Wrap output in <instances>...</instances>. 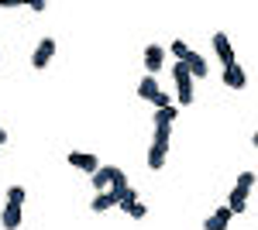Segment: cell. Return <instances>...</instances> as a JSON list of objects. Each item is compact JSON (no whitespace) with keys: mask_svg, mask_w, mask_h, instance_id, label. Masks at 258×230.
Instances as JSON below:
<instances>
[{"mask_svg":"<svg viewBox=\"0 0 258 230\" xmlns=\"http://www.w3.org/2000/svg\"><path fill=\"white\" fill-rule=\"evenodd\" d=\"M169 137H172V127H155V137H152V148H148V169L159 172L165 165V155H169Z\"/></svg>","mask_w":258,"mask_h":230,"instance_id":"6da1fadb","label":"cell"},{"mask_svg":"<svg viewBox=\"0 0 258 230\" xmlns=\"http://www.w3.org/2000/svg\"><path fill=\"white\" fill-rule=\"evenodd\" d=\"M172 76H176V100H179V107H189L193 103V76H189V69H186V62H176V69H172Z\"/></svg>","mask_w":258,"mask_h":230,"instance_id":"7a4b0ae2","label":"cell"},{"mask_svg":"<svg viewBox=\"0 0 258 230\" xmlns=\"http://www.w3.org/2000/svg\"><path fill=\"white\" fill-rule=\"evenodd\" d=\"M52 58H55V38H41L38 48L31 52V69H45Z\"/></svg>","mask_w":258,"mask_h":230,"instance_id":"3957f363","label":"cell"},{"mask_svg":"<svg viewBox=\"0 0 258 230\" xmlns=\"http://www.w3.org/2000/svg\"><path fill=\"white\" fill-rule=\"evenodd\" d=\"M214 52H217V58L224 62V69L238 62V58H234V48H231V38H227L224 31H217V35H214Z\"/></svg>","mask_w":258,"mask_h":230,"instance_id":"277c9868","label":"cell"},{"mask_svg":"<svg viewBox=\"0 0 258 230\" xmlns=\"http://www.w3.org/2000/svg\"><path fill=\"white\" fill-rule=\"evenodd\" d=\"M231 216H234L231 206H217V210L203 220V230H227V227H231Z\"/></svg>","mask_w":258,"mask_h":230,"instance_id":"5b68a950","label":"cell"},{"mask_svg":"<svg viewBox=\"0 0 258 230\" xmlns=\"http://www.w3.org/2000/svg\"><path fill=\"white\" fill-rule=\"evenodd\" d=\"M69 165H73V169H80V172H90V175L100 169L97 155H90V151H69Z\"/></svg>","mask_w":258,"mask_h":230,"instance_id":"8992f818","label":"cell"},{"mask_svg":"<svg viewBox=\"0 0 258 230\" xmlns=\"http://www.w3.org/2000/svg\"><path fill=\"white\" fill-rule=\"evenodd\" d=\"M90 179H93V189H97V192H107V189H110V182L117 179V169H114V165H100Z\"/></svg>","mask_w":258,"mask_h":230,"instance_id":"52a82bcc","label":"cell"},{"mask_svg":"<svg viewBox=\"0 0 258 230\" xmlns=\"http://www.w3.org/2000/svg\"><path fill=\"white\" fill-rule=\"evenodd\" d=\"M162 58H165V48L162 45H148L145 48V69H148V76H155L162 69Z\"/></svg>","mask_w":258,"mask_h":230,"instance_id":"ba28073f","label":"cell"},{"mask_svg":"<svg viewBox=\"0 0 258 230\" xmlns=\"http://www.w3.org/2000/svg\"><path fill=\"white\" fill-rule=\"evenodd\" d=\"M224 86H231V90H244L248 86V76H244V69H241L238 62L224 69Z\"/></svg>","mask_w":258,"mask_h":230,"instance_id":"9c48e42d","label":"cell"},{"mask_svg":"<svg viewBox=\"0 0 258 230\" xmlns=\"http://www.w3.org/2000/svg\"><path fill=\"white\" fill-rule=\"evenodd\" d=\"M159 93H162V90H159V79H155V76H148V72H145V79L138 83V96H141V100H148V103H152V100H155Z\"/></svg>","mask_w":258,"mask_h":230,"instance_id":"30bf717a","label":"cell"},{"mask_svg":"<svg viewBox=\"0 0 258 230\" xmlns=\"http://www.w3.org/2000/svg\"><path fill=\"white\" fill-rule=\"evenodd\" d=\"M186 69H189V76H193V79H207V58L200 55V52H189Z\"/></svg>","mask_w":258,"mask_h":230,"instance_id":"8fae6325","label":"cell"},{"mask_svg":"<svg viewBox=\"0 0 258 230\" xmlns=\"http://www.w3.org/2000/svg\"><path fill=\"white\" fill-rule=\"evenodd\" d=\"M0 223H4V230H18L21 227V206H4L0 210Z\"/></svg>","mask_w":258,"mask_h":230,"instance_id":"7c38bea8","label":"cell"},{"mask_svg":"<svg viewBox=\"0 0 258 230\" xmlns=\"http://www.w3.org/2000/svg\"><path fill=\"white\" fill-rule=\"evenodd\" d=\"M227 206H231V213H244V210H248V192L234 186L231 196H227Z\"/></svg>","mask_w":258,"mask_h":230,"instance_id":"4fadbf2b","label":"cell"},{"mask_svg":"<svg viewBox=\"0 0 258 230\" xmlns=\"http://www.w3.org/2000/svg\"><path fill=\"white\" fill-rule=\"evenodd\" d=\"M179 117V103H172V107H165V110H155V127H172Z\"/></svg>","mask_w":258,"mask_h":230,"instance_id":"5bb4252c","label":"cell"},{"mask_svg":"<svg viewBox=\"0 0 258 230\" xmlns=\"http://www.w3.org/2000/svg\"><path fill=\"white\" fill-rule=\"evenodd\" d=\"M110 206H117V196H114L110 189L93 196V213H103V210H110Z\"/></svg>","mask_w":258,"mask_h":230,"instance_id":"9a60e30c","label":"cell"},{"mask_svg":"<svg viewBox=\"0 0 258 230\" xmlns=\"http://www.w3.org/2000/svg\"><path fill=\"white\" fill-rule=\"evenodd\" d=\"M169 52L176 55V62H186L193 48H189V45H186V41H182V38H176V41H172V45H169Z\"/></svg>","mask_w":258,"mask_h":230,"instance_id":"2e32d148","label":"cell"},{"mask_svg":"<svg viewBox=\"0 0 258 230\" xmlns=\"http://www.w3.org/2000/svg\"><path fill=\"white\" fill-rule=\"evenodd\" d=\"M120 210L127 213V216H135V220H141V216H148V206H141V199H135V203H124Z\"/></svg>","mask_w":258,"mask_h":230,"instance_id":"e0dca14e","label":"cell"},{"mask_svg":"<svg viewBox=\"0 0 258 230\" xmlns=\"http://www.w3.org/2000/svg\"><path fill=\"white\" fill-rule=\"evenodd\" d=\"M24 199H28V192L21 189V186H11V189H7V203H11V206H21Z\"/></svg>","mask_w":258,"mask_h":230,"instance_id":"ac0fdd59","label":"cell"},{"mask_svg":"<svg viewBox=\"0 0 258 230\" xmlns=\"http://www.w3.org/2000/svg\"><path fill=\"white\" fill-rule=\"evenodd\" d=\"M255 179H258L255 172H241L234 186H238V189H244V192H251V189H255Z\"/></svg>","mask_w":258,"mask_h":230,"instance_id":"d6986e66","label":"cell"},{"mask_svg":"<svg viewBox=\"0 0 258 230\" xmlns=\"http://www.w3.org/2000/svg\"><path fill=\"white\" fill-rule=\"evenodd\" d=\"M120 189H127V175H124V172L117 169V179L110 182V192H120Z\"/></svg>","mask_w":258,"mask_h":230,"instance_id":"ffe728a7","label":"cell"},{"mask_svg":"<svg viewBox=\"0 0 258 230\" xmlns=\"http://www.w3.org/2000/svg\"><path fill=\"white\" fill-rule=\"evenodd\" d=\"M28 11H35V14H41V11H45V0H31V4H28Z\"/></svg>","mask_w":258,"mask_h":230,"instance_id":"44dd1931","label":"cell"},{"mask_svg":"<svg viewBox=\"0 0 258 230\" xmlns=\"http://www.w3.org/2000/svg\"><path fill=\"white\" fill-rule=\"evenodd\" d=\"M4 141H7V131H4V127H0V144H4Z\"/></svg>","mask_w":258,"mask_h":230,"instance_id":"7402d4cb","label":"cell"},{"mask_svg":"<svg viewBox=\"0 0 258 230\" xmlns=\"http://www.w3.org/2000/svg\"><path fill=\"white\" fill-rule=\"evenodd\" d=\"M251 144H255V148H258V131H255V134H251Z\"/></svg>","mask_w":258,"mask_h":230,"instance_id":"603a6c76","label":"cell"},{"mask_svg":"<svg viewBox=\"0 0 258 230\" xmlns=\"http://www.w3.org/2000/svg\"><path fill=\"white\" fill-rule=\"evenodd\" d=\"M0 58H4V55H0Z\"/></svg>","mask_w":258,"mask_h":230,"instance_id":"cb8c5ba5","label":"cell"}]
</instances>
